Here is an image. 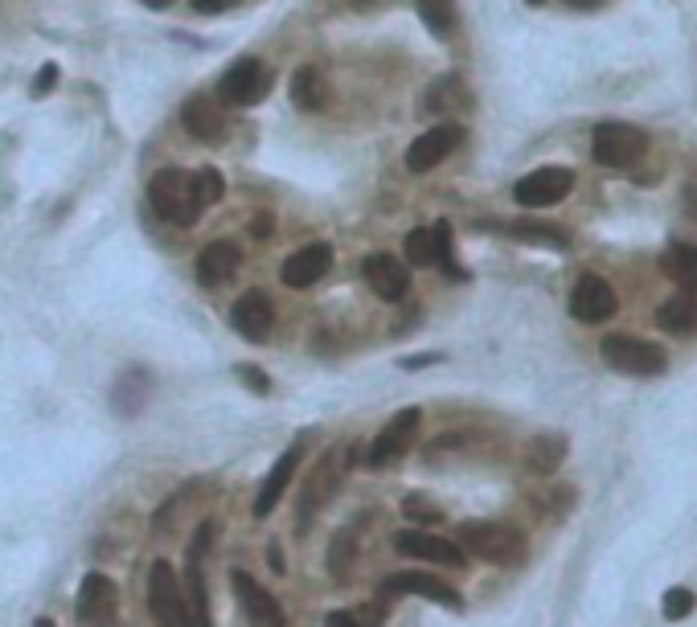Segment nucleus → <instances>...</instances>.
Instances as JSON below:
<instances>
[{"label":"nucleus","instance_id":"24","mask_svg":"<svg viewBox=\"0 0 697 627\" xmlns=\"http://www.w3.org/2000/svg\"><path fill=\"white\" fill-rule=\"evenodd\" d=\"M661 272H664V279L677 284V291H697V246H689V242L664 246Z\"/></svg>","mask_w":697,"mask_h":627},{"label":"nucleus","instance_id":"43","mask_svg":"<svg viewBox=\"0 0 697 627\" xmlns=\"http://www.w3.org/2000/svg\"><path fill=\"white\" fill-rule=\"evenodd\" d=\"M144 4H148V9H169L172 0H144Z\"/></svg>","mask_w":697,"mask_h":627},{"label":"nucleus","instance_id":"37","mask_svg":"<svg viewBox=\"0 0 697 627\" xmlns=\"http://www.w3.org/2000/svg\"><path fill=\"white\" fill-rule=\"evenodd\" d=\"M53 83H58V62H46V67L37 70L29 95H34V99H41V95H50V91H53Z\"/></svg>","mask_w":697,"mask_h":627},{"label":"nucleus","instance_id":"5","mask_svg":"<svg viewBox=\"0 0 697 627\" xmlns=\"http://www.w3.org/2000/svg\"><path fill=\"white\" fill-rule=\"evenodd\" d=\"M648 153V136L632 123H599L591 132V156L603 169H632Z\"/></svg>","mask_w":697,"mask_h":627},{"label":"nucleus","instance_id":"9","mask_svg":"<svg viewBox=\"0 0 697 627\" xmlns=\"http://www.w3.org/2000/svg\"><path fill=\"white\" fill-rule=\"evenodd\" d=\"M419 419H423L419 407L398 410L390 423L374 435L370 451H365V463H370V468H386V463H394L398 456H407L410 443H414V431H419Z\"/></svg>","mask_w":697,"mask_h":627},{"label":"nucleus","instance_id":"4","mask_svg":"<svg viewBox=\"0 0 697 627\" xmlns=\"http://www.w3.org/2000/svg\"><path fill=\"white\" fill-rule=\"evenodd\" d=\"M599 357H603V365H612L615 373H628V377H661L669 370V353H664L661 345L628 337V333L603 337Z\"/></svg>","mask_w":697,"mask_h":627},{"label":"nucleus","instance_id":"3","mask_svg":"<svg viewBox=\"0 0 697 627\" xmlns=\"http://www.w3.org/2000/svg\"><path fill=\"white\" fill-rule=\"evenodd\" d=\"M209 542H214V526L202 521V529L193 533V545H189V558H185L181 627H214V619H209V591H205V575H202V562H205V554H209Z\"/></svg>","mask_w":697,"mask_h":627},{"label":"nucleus","instance_id":"30","mask_svg":"<svg viewBox=\"0 0 697 627\" xmlns=\"http://www.w3.org/2000/svg\"><path fill=\"white\" fill-rule=\"evenodd\" d=\"M431 242H435V267H443L447 279H468V272H459L456 258H452V226L447 221L431 226Z\"/></svg>","mask_w":697,"mask_h":627},{"label":"nucleus","instance_id":"19","mask_svg":"<svg viewBox=\"0 0 697 627\" xmlns=\"http://www.w3.org/2000/svg\"><path fill=\"white\" fill-rule=\"evenodd\" d=\"M239 267H242V251L235 242L218 238V242H209L202 255H197V284H202V288H221L226 279H235Z\"/></svg>","mask_w":697,"mask_h":627},{"label":"nucleus","instance_id":"8","mask_svg":"<svg viewBox=\"0 0 697 627\" xmlns=\"http://www.w3.org/2000/svg\"><path fill=\"white\" fill-rule=\"evenodd\" d=\"M230 587L239 594V607L251 627H288V615L279 607V599H275L259 578H251L247 570H235V575H230Z\"/></svg>","mask_w":697,"mask_h":627},{"label":"nucleus","instance_id":"14","mask_svg":"<svg viewBox=\"0 0 697 627\" xmlns=\"http://www.w3.org/2000/svg\"><path fill=\"white\" fill-rule=\"evenodd\" d=\"M328 272H333V246H328V242H308L296 255L284 258L279 279H284L288 288H312V284H321Z\"/></svg>","mask_w":697,"mask_h":627},{"label":"nucleus","instance_id":"34","mask_svg":"<svg viewBox=\"0 0 697 627\" xmlns=\"http://www.w3.org/2000/svg\"><path fill=\"white\" fill-rule=\"evenodd\" d=\"M202 489V484H197V480H193V484H185V489H177L169 496V501H165V505H160V509H156V517H153V529L156 533H165V529L172 526V521H177V513H181V505H185L189 496H193V492Z\"/></svg>","mask_w":697,"mask_h":627},{"label":"nucleus","instance_id":"20","mask_svg":"<svg viewBox=\"0 0 697 627\" xmlns=\"http://www.w3.org/2000/svg\"><path fill=\"white\" fill-rule=\"evenodd\" d=\"M230 328L247 340H263L272 333V300L263 291H247L230 308Z\"/></svg>","mask_w":697,"mask_h":627},{"label":"nucleus","instance_id":"29","mask_svg":"<svg viewBox=\"0 0 697 627\" xmlns=\"http://www.w3.org/2000/svg\"><path fill=\"white\" fill-rule=\"evenodd\" d=\"M509 234L542 242V246H554V251H566V246H570V234L558 230V226H545V221H517V226H509Z\"/></svg>","mask_w":697,"mask_h":627},{"label":"nucleus","instance_id":"18","mask_svg":"<svg viewBox=\"0 0 697 627\" xmlns=\"http://www.w3.org/2000/svg\"><path fill=\"white\" fill-rule=\"evenodd\" d=\"M181 123H185V132L193 140H218L226 132V111H221V103L214 95H189L185 107H181Z\"/></svg>","mask_w":697,"mask_h":627},{"label":"nucleus","instance_id":"16","mask_svg":"<svg viewBox=\"0 0 697 627\" xmlns=\"http://www.w3.org/2000/svg\"><path fill=\"white\" fill-rule=\"evenodd\" d=\"M394 550H398V554H407V558H423V562H435V566H452V570L464 566V550H459L456 542L435 538V533H419V529L398 533V538H394Z\"/></svg>","mask_w":697,"mask_h":627},{"label":"nucleus","instance_id":"12","mask_svg":"<svg viewBox=\"0 0 697 627\" xmlns=\"http://www.w3.org/2000/svg\"><path fill=\"white\" fill-rule=\"evenodd\" d=\"M267 91H272V79L259 58H239L221 74V99L235 107H255L259 99H267Z\"/></svg>","mask_w":697,"mask_h":627},{"label":"nucleus","instance_id":"1","mask_svg":"<svg viewBox=\"0 0 697 627\" xmlns=\"http://www.w3.org/2000/svg\"><path fill=\"white\" fill-rule=\"evenodd\" d=\"M459 545L480 562L493 566H517L526 562V533L505 526V521H464L459 526Z\"/></svg>","mask_w":697,"mask_h":627},{"label":"nucleus","instance_id":"13","mask_svg":"<svg viewBox=\"0 0 697 627\" xmlns=\"http://www.w3.org/2000/svg\"><path fill=\"white\" fill-rule=\"evenodd\" d=\"M459 144H464V128H459V123H440V128L423 132V136L407 148V169L410 172H431L435 165H443L447 156L456 153Z\"/></svg>","mask_w":697,"mask_h":627},{"label":"nucleus","instance_id":"23","mask_svg":"<svg viewBox=\"0 0 697 627\" xmlns=\"http://www.w3.org/2000/svg\"><path fill=\"white\" fill-rule=\"evenodd\" d=\"M657 324L673 337H694L697 333V291H677L657 308Z\"/></svg>","mask_w":697,"mask_h":627},{"label":"nucleus","instance_id":"31","mask_svg":"<svg viewBox=\"0 0 697 627\" xmlns=\"http://www.w3.org/2000/svg\"><path fill=\"white\" fill-rule=\"evenodd\" d=\"M382 624H386V611L382 607H353L324 615V627H382Z\"/></svg>","mask_w":697,"mask_h":627},{"label":"nucleus","instance_id":"7","mask_svg":"<svg viewBox=\"0 0 697 627\" xmlns=\"http://www.w3.org/2000/svg\"><path fill=\"white\" fill-rule=\"evenodd\" d=\"M570 185H575V172L562 169V165H545V169L526 172L513 185V202L521 209H550V205H558L570 193Z\"/></svg>","mask_w":697,"mask_h":627},{"label":"nucleus","instance_id":"6","mask_svg":"<svg viewBox=\"0 0 697 627\" xmlns=\"http://www.w3.org/2000/svg\"><path fill=\"white\" fill-rule=\"evenodd\" d=\"M340 475H345V447L324 451V456L312 463V472H308L304 484H300V526H308V521L337 496Z\"/></svg>","mask_w":697,"mask_h":627},{"label":"nucleus","instance_id":"17","mask_svg":"<svg viewBox=\"0 0 697 627\" xmlns=\"http://www.w3.org/2000/svg\"><path fill=\"white\" fill-rule=\"evenodd\" d=\"M386 594H419V599L443 603V607H452V611L464 607V599H459L456 587H447V582L435 575H419V570H402V575L386 578Z\"/></svg>","mask_w":697,"mask_h":627},{"label":"nucleus","instance_id":"39","mask_svg":"<svg viewBox=\"0 0 697 627\" xmlns=\"http://www.w3.org/2000/svg\"><path fill=\"white\" fill-rule=\"evenodd\" d=\"M235 373H239L242 382H247V386H251L255 394H267V390H272V382H267V377H263V370H255V365H239Z\"/></svg>","mask_w":697,"mask_h":627},{"label":"nucleus","instance_id":"26","mask_svg":"<svg viewBox=\"0 0 697 627\" xmlns=\"http://www.w3.org/2000/svg\"><path fill=\"white\" fill-rule=\"evenodd\" d=\"M291 103H296L300 111H324V103H328V83H324L321 70L300 67L291 74Z\"/></svg>","mask_w":697,"mask_h":627},{"label":"nucleus","instance_id":"40","mask_svg":"<svg viewBox=\"0 0 697 627\" xmlns=\"http://www.w3.org/2000/svg\"><path fill=\"white\" fill-rule=\"evenodd\" d=\"M235 0H193V9L197 13H221V9H230Z\"/></svg>","mask_w":697,"mask_h":627},{"label":"nucleus","instance_id":"11","mask_svg":"<svg viewBox=\"0 0 697 627\" xmlns=\"http://www.w3.org/2000/svg\"><path fill=\"white\" fill-rule=\"evenodd\" d=\"M148 611L156 627H181V578L165 558L148 570Z\"/></svg>","mask_w":697,"mask_h":627},{"label":"nucleus","instance_id":"42","mask_svg":"<svg viewBox=\"0 0 697 627\" xmlns=\"http://www.w3.org/2000/svg\"><path fill=\"white\" fill-rule=\"evenodd\" d=\"M566 4H570V9H596L599 0H566Z\"/></svg>","mask_w":697,"mask_h":627},{"label":"nucleus","instance_id":"41","mask_svg":"<svg viewBox=\"0 0 697 627\" xmlns=\"http://www.w3.org/2000/svg\"><path fill=\"white\" fill-rule=\"evenodd\" d=\"M275 230V218L272 214H259V221H255V238H267Z\"/></svg>","mask_w":697,"mask_h":627},{"label":"nucleus","instance_id":"25","mask_svg":"<svg viewBox=\"0 0 697 627\" xmlns=\"http://www.w3.org/2000/svg\"><path fill=\"white\" fill-rule=\"evenodd\" d=\"M426 107H431L435 116H459V111H468V107H472V95H468L464 79L443 74L440 83H431V91H426Z\"/></svg>","mask_w":697,"mask_h":627},{"label":"nucleus","instance_id":"2","mask_svg":"<svg viewBox=\"0 0 697 627\" xmlns=\"http://www.w3.org/2000/svg\"><path fill=\"white\" fill-rule=\"evenodd\" d=\"M148 202H153V209L160 218L172 221V226H181V230L197 226V218H202V202H197V189H193V172H185V169L156 172L153 181H148Z\"/></svg>","mask_w":697,"mask_h":627},{"label":"nucleus","instance_id":"33","mask_svg":"<svg viewBox=\"0 0 697 627\" xmlns=\"http://www.w3.org/2000/svg\"><path fill=\"white\" fill-rule=\"evenodd\" d=\"M407 263L410 267H435V242H431V230H410L407 234Z\"/></svg>","mask_w":697,"mask_h":627},{"label":"nucleus","instance_id":"38","mask_svg":"<svg viewBox=\"0 0 697 627\" xmlns=\"http://www.w3.org/2000/svg\"><path fill=\"white\" fill-rule=\"evenodd\" d=\"M407 513L414 517V521H426V526H435V521L443 517V513L435 509L431 501H423V496H410V501H407Z\"/></svg>","mask_w":697,"mask_h":627},{"label":"nucleus","instance_id":"44","mask_svg":"<svg viewBox=\"0 0 697 627\" xmlns=\"http://www.w3.org/2000/svg\"><path fill=\"white\" fill-rule=\"evenodd\" d=\"M34 627H53V619H37V624Z\"/></svg>","mask_w":697,"mask_h":627},{"label":"nucleus","instance_id":"28","mask_svg":"<svg viewBox=\"0 0 697 627\" xmlns=\"http://www.w3.org/2000/svg\"><path fill=\"white\" fill-rule=\"evenodd\" d=\"M419 17L435 37H452L456 34V0H414Z\"/></svg>","mask_w":697,"mask_h":627},{"label":"nucleus","instance_id":"10","mask_svg":"<svg viewBox=\"0 0 697 627\" xmlns=\"http://www.w3.org/2000/svg\"><path fill=\"white\" fill-rule=\"evenodd\" d=\"M620 296L603 275H578V284L570 288V316L578 324H603L608 316H615Z\"/></svg>","mask_w":697,"mask_h":627},{"label":"nucleus","instance_id":"27","mask_svg":"<svg viewBox=\"0 0 697 627\" xmlns=\"http://www.w3.org/2000/svg\"><path fill=\"white\" fill-rule=\"evenodd\" d=\"M566 459V435H538L529 443V468L533 472H558V463Z\"/></svg>","mask_w":697,"mask_h":627},{"label":"nucleus","instance_id":"22","mask_svg":"<svg viewBox=\"0 0 697 627\" xmlns=\"http://www.w3.org/2000/svg\"><path fill=\"white\" fill-rule=\"evenodd\" d=\"M296 468H300V439L291 443L288 451L275 459V468L267 472V484L259 489V496H255V517H259V521H263V517H267V513H272L275 505H279V496L288 492V484H291V475H296Z\"/></svg>","mask_w":697,"mask_h":627},{"label":"nucleus","instance_id":"15","mask_svg":"<svg viewBox=\"0 0 697 627\" xmlns=\"http://www.w3.org/2000/svg\"><path fill=\"white\" fill-rule=\"evenodd\" d=\"M361 279L370 284L377 300H386V304H398L402 296L410 291V272L407 263H398L394 255H370L361 258Z\"/></svg>","mask_w":697,"mask_h":627},{"label":"nucleus","instance_id":"32","mask_svg":"<svg viewBox=\"0 0 697 627\" xmlns=\"http://www.w3.org/2000/svg\"><path fill=\"white\" fill-rule=\"evenodd\" d=\"M353 554H358V542H353V529H345V533H337V542H333V550H328V570L333 575H349V566H353Z\"/></svg>","mask_w":697,"mask_h":627},{"label":"nucleus","instance_id":"36","mask_svg":"<svg viewBox=\"0 0 697 627\" xmlns=\"http://www.w3.org/2000/svg\"><path fill=\"white\" fill-rule=\"evenodd\" d=\"M694 591H685V587H673V591H664V619H685L689 611H694Z\"/></svg>","mask_w":697,"mask_h":627},{"label":"nucleus","instance_id":"35","mask_svg":"<svg viewBox=\"0 0 697 627\" xmlns=\"http://www.w3.org/2000/svg\"><path fill=\"white\" fill-rule=\"evenodd\" d=\"M193 189H197V202H202V209H205V205H218L221 202L226 181H221L218 169H202V172H193Z\"/></svg>","mask_w":697,"mask_h":627},{"label":"nucleus","instance_id":"21","mask_svg":"<svg viewBox=\"0 0 697 627\" xmlns=\"http://www.w3.org/2000/svg\"><path fill=\"white\" fill-rule=\"evenodd\" d=\"M74 611L83 624H95V619H107L116 611V582L107 575H86L83 587H79V599H74Z\"/></svg>","mask_w":697,"mask_h":627}]
</instances>
